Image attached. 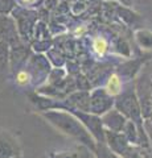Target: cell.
Returning a JSON list of instances; mask_svg holds the SVG:
<instances>
[{
  "mask_svg": "<svg viewBox=\"0 0 152 158\" xmlns=\"http://www.w3.org/2000/svg\"><path fill=\"white\" fill-rule=\"evenodd\" d=\"M144 132H145L147 137H148V141L152 145V117L144 120Z\"/></svg>",
  "mask_w": 152,
  "mask_h": 158,
  "instance_id": "5bb4252c",
  "label": "cell"
},
{
  "mask_svg": "<svg viewBox=\"0 0 152 158\" xmlns=\"http://www.w3.org/2000/svg\"><path fill=\"white\" fill-rule=\"evenodd\" d=\"M98 148L95 149V153H97V156L98 158H116L115 154H114V152H112L110 148H107L105 144L106 142H98Z\"/></svg>",
  "mask_w": 152,
  "mask_h": 158,
  "instance_id": "7c38bea8",
  "label": "cell"
},
{
  "mask_svg": "<svg viewBox=\"0 0 152 158\" xmlns=\"http://www.w3.org/2000/svg\"><path fill=\"white\" fill-rule=\"evenodd\" d=\"M115 106V98L106 90V88H98L90 92V106L89 112L97 116L105 115Z\"/></svg>",
  "mask_w": 152,
  "mask_h": 158,
  "instance_id": "277c9868",
  "label": "cell"
},
{
  "mask_svg": "<svg viewBox=\"0 0 152 158\" xmlns=\"http://www.w3.org/2000/svg\"><path fill=\"white\" fill-rule=\"evenodd\" d=\"M13 158H17V157H13Z\"/></svg>",
  "mask_w": 152,
  "mask_h": 158,
  "instance_id": "ac0fdd59",
  "label": "cell"
},
{
  "mask_svg": "<svg viewBox=\"0 0 152 158\" xmlns=\"http://www.w3.org/2000/svg\"><path fill=\"white\" fill-rule=\"evenodd\" d=\"M122 133L126 136V138L130 142H134V144H136V142H140L139 129H138V127H136V124L134 121H131V120L127 121V124H126L124 129H123V132H122Z\"/></svg>",
  "mask_w": 152,
  "mask_h": 158,
  "instance_id": "9c48e42d",
  "label": "cell"
},
{
  "mask_svg": "<svg viewBox=\"0 0 152 158\" xmlns=\"http://www.w3.org/2000/svg\"><path fill=\"white\" fill-rule=\"evenodd\" d=\"M42 115L56 128H58L66 135H69L70 137L77 138L78 141L85 144L87 148H90L93 152H95V138L86 129V127L82 124L80 118L73 115L72 112L62 110H48Z\"/></svg>",
  "mask_w": 152,
  "mask_h": 158,
  "instance_id": "6da1fadb",
  "label": "cell"
},
{
  "mask_svg": "<svg viewBox=\"0 0 152 158\" xmlns=\"http://www.w3.org/2000/svg\"><path fill=\"white\" fill-rule=\"evenodd\" d=\"M23 2H24V3H28V4H29V3H33V2H36V0H23Z\"/></svg>",
  "mask_w": 152,
  "mask_h": 158,
  "instance_id": "2e32d148",
  "label": "cell"
},
{
  "mask_svg": "<svg viewBox=\"0 0 152 158\" xmlns=\"http://www.w3.org/2000/svg\"><path fill=\"white\" fill-rule=\"evenodd\" d=\"M93 48L98 54H103L107 49V44L103 38H95L94 42H93Z\"/></svg>",
  "mask_w": 152,
  "mask_h": 158,
  "instance_id": "4fadbf2b",
  "label": "cell"
},
{
  "mask_svg": "<svg viewBox=\"0 0 152 158\" xmlns=\"http://www.w3.org/2000/svg\"><path fill=\"white\" fill-rule=\"evenodd\" d=\"M67 107L66 110H78V111H85L89 112L90 106V92L89 91H78L74 92L67 98Z\"/></svg>",
  "mask_w": 152,
  "mask_h": 158,
  "instance_id": "ba28073f",
  "label": "cell"
},
{
  "mask_svg": "<svg viewBox=\"0 0 152 158\" xmlns=\"http://www.w3.org/2000/svg\"><path fill=\"white\" fill-rule=\"evenodd\" d=\"M107 91H109L112 96L115 95H119L120 94V81L119 78H118L116 75H111L109 82H107Z\"/></svg>",
  "mask_w": 152,
  "mask_h": 158,
  "instance_id": "8fae6325",
  "label": "cell"
},
{
  "mask_svg": "<svg viewBox=\"0 0 152 158\" xmlns=\"http://www.w3.org/2000/svg\"><path fill=\"white\" fill-rule=\"evenodd\" d=\"M115 108L123 113L128 120L135 123L139 129L140 141H143L141 144H144V146H148L150 141L144 132V118L143 115H141V108L135 90H128L126 92L119 94L118 98L115 99Z\"/></svg>",
  "mask_w": 152,
  "mask_h": 158,
  "instance_id": "7a4b0ae2",
  "label": "cell"
},
{
  "mask_svg": "<svg viewBox=\"0 0 152 158\" xmlns=\"http://www.w3.org/2000/svg\"><path fill=\"white\" fill-rule=\"evenodd\" d=\"M105 137H106V144L110 149L120 154L123 157H128V153H131L130 141L126 138V136L122 132H112L109 129H105Z\"/></svg>",
  "mask_w": 152,
  "mask_h": 158,
  "instance_id": "8992f818",
  "label": "cell"
},
{
  "mask_svg": "<svg viewBox=\"0 0 152 158\" xmlns=\"http://www.w3.org/2000/svg\"><path fill=\"white\" fill-rule=\"evenodd\" d=\"M151 88H152V83H151Z\"/></svg>",
  "mask_w": 152,
  "mask_h": 158,
  "instance_id": "e0dca14e",
  "label": "cell"
},
{
  "mask_svg": "<svg viewBox=\"0 0 152 158\" xmlns=\"http://www.w3.org/2000/svg\"><path fill=\"white\" fill-rule=\"evenodd\" d=\"M101 118L102 123H103V127L112 132H123L127 121H128V118L120 111H118L116 108H111L105 115H102Z\"/></svg>",
  "mask_w": 152,
  "mask_h": 158,
  "instance_id": "52a82bcc",
  "label": "cell"
},
{
  "mask_svg": "<svg viewBox=\"0 0 152 158\" xmlns=\"http://www.w3.org/2000/svg\"><path fill=\"white\" fill-rule=\"evenodd\" d=\"M136 96H138L139 104L141 108V115L143 118L152 117V88L151 82H148L144 78H140L136 83Z\"/></svg>",
  "mask_w": 152,
  "mask_h": 158,
  "instance_id": "5b68a950",
  "label": "cell"
},
{
  "mask_svg": "<svg viewBox=\"0 0 152 158\" xmlns=\"http://www.w3.org/2000/svg\"><path fill=\"white\" fill-rule=\"evenodd\" d=\"M66 111L72 112L73 115L80 118L81 123L91 133V136L95 138L97 142H106L103 123H102L101 116H97L94 113L85 112V111H78V110H66Z\"/></svg>",
  "mask_w": 152,
  "mask_h": 158,
  "instance_id": "3957f363",
  "label": "cell"
},
{
  "mask_svg": "<svg viewBox=\"0 0 152 158\" xmlns=\"http://www.w3.org/2000/svg\"><path fill=\"white\" fill-rule=\"evenodd\" d=\"M17 83L19 85H25V83H28V74L25 71H21V73H19L17 74Z\"/></svg>",
  "mask_w": 152,
  "mask_h": 158,
  "instance_id": "9a60e30c",
  "label": "cell"
},
{
  "mask_svg": "<svg viewBox=\"0 0 152 158\" xmlns=\"http://www.w3.org/2000/svg\"><path fill=\"white\" fill-rule=\"evenodd\" d=\"M16 157L15 145L6 137L0 136V158H13Z\"/></svg>",
  "mask_w": 152,
  "mask_h": 158,
  "instance_id": "30bf717a",
  "label": "cell"
}]
</instances>
